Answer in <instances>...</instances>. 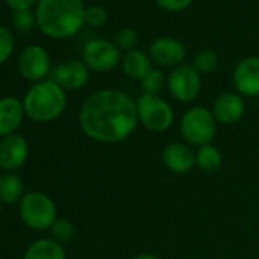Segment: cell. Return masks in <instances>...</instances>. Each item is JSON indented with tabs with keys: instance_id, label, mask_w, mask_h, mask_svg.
I'll use <instances>...</instances> for the list:
<instances>
[{
	"instance_id": "obj_1",
	"label": "cell",
	"mask_w": 259,
	"mask_h": 259,
	"mask_svg": "<svg viewBox=\"0 0 259 259\" xmlns=\"http://www.w3.org/2000/svg\"><path fill=\"white\" fill-rule=\"evenodd\" d=\"M139 125L136 102L126 93L104 89L92 93L79 110L82 133L101 144H119Z\"/></svg>"
},
{
	"instance_id": "obj_2",
	"label": "cell",
	"mask_w": 259,
	"mask_h": 259,
	"mask_svg": "<svg viewBox=\"0 0 259 259\" xmlns=\"http://www.w3.org/2000/svg\"><path fill=\"white\" fill-rule=\"evenodd\" d=\"M84 14L81 0H40L35 19L46 35L67 38L82 28Z\"/></svg>"
},
{
	"instance_id": "obj_3",
	"label": "cell",
	"mask_w": 259,
	"mask_h": 259,
	"mask_svg": "<svg viewBox=\"0 0 259 259\" xmlns=\"http://www.w3.org/2000/svg\"><path fill=\"white\" fill-rule=\"evenodd\" d=\"M25 113L35 122H51L66 108V93L55 81L48 79L35 84L25 96Z\"/></svg>"
},
{
	"instance_id": "obj_4",
	"label": "cell",
	"mask_w": 259,
	"mask_h": 259,
	"mask_svg": "<svg viewBox=\"0 0 259 259\" xmlns=\"http://www.w3.org/2000/svg\"><path fill=\"white\" fill-rule=\"evenodd\" d=\"M217 119L212 110L197 105L189 108L180 120V133L188 145L203 147L212 144L217 135Z\"/></svg>"
},
{
	"instance_id": "obj_5",
	"label": "cell",
	"mask_w": 259,
	"mask_h": 259,
	"mask_svg": "<svg viewBox=\"0 0 259 259\" xmlns=\"http://www.w3.org/2000/svg\"><path fill=\"white\" fill-rule=\"evenodd\" d=\"M139 123L153 133H163L174 122V110L168 101L159 95L144 93L136 101Z\"/></svg>"
},
{
	"instance_id": "obj_6",
	"label": "cell",
	"mask_w": 259,
	"mask_h": 259,
	"mask_svg": "<svg viewBox=\"0 0 259 259\" xmlns=\"http://www.w3.org/2000/svg\"><path fill=\"white\" fill-rule=\"evenodd\" d=\"M20 217L34 230L51 229L57 218L54 200L43 192H29L20 201Z\"/></svg>"
},
{
	"instance_id": "obj_7",
	"label": "cell",
	"mask_w": 259,
	"mask_h": 259,
	"mask_svg": "<svg viewBox=\"0 0 259 259\" xmlns=\"http://www.w3.org/2000/svg\"><path fill=\"white\" fill-rule=\"evenodd\" d=\"M169 93L180 102L194 101L201 92V78L192 64H180L166 79Z\"/></svg>"
},
{
	"instance_id": "obj_8",
	"label": "cell",
	"mask_w": 259,
	"mask_h": 259,
	"mask_svg": "<svg viewBox=\"0 0 259 259\" xmlns=\"http://www.w3.org/2000/svg\"><path fill=\"white\" fill-rule=\"evenodd\" d=\"M82 58L89 69L95 72H108L120 60L119 48L107 40H92L82 49Z\"/></svg>"
},
{
	"instance_id": "obj_9",
	"label": "cell",
	"mask_w": 259,
	"mask_h": 259,
	"mask_svg": "<svg viewBox=\"0 0 259 259\" xmlns=\"http://www.w3.org/2000/svg\"><path fill=\"white\" fill-rule=\"evenodd\" d=\"M233 85L241 96H259V57H248L233 70Z\"/></svg>"
},
{
	"instance_id": "obj_10",
	"label": "cell",
	"mask_w": 259,
	"mask_h": 259,
	"mask_svg": "<svg viewBox=\"0 0 259 259\" xmlns=\"http://www.w3.org/2000/svg\"><path fill=\"white\" fill-rule=\"evenodd\" d=\"M51 69L48 52L40 46H29L23 49L19 57V70L29 81L43 79Z\"/></svg>"
},
{
	"instance_id": "obj_11",
	"label": "cell",
	"mask_w": 259,
	"mask_h": 259,
	"mask_svg": "<svg viewBox=\"0 0 259 259\" xmlns=\"http://www.w3.org/2000/svg\"><path fill=\"white\" fill-rule=\"evenodd\" d=\"M162 162L174 174H188L195 168V151L185 142H171L162 151Z\"/></svg>"
},
{
	"instance_id": "obj_12",
	"label": "cell",
	"mask_w": 259,
	"mask_h": 259,
	"mask_svg": "<svg viewBox=\"0 0 259 259\" xmlns=\"http://www.w3.org/2000/svg\"><path fill=\"white\" fill-rule=\"evenodd\" d=\"M52 81H55L64 90H76L87 84L89 67L78 60H67L58 64L52 72Z\"/></svg>"
},
{
	"instance_id": "obj_13",
	"label": "cell",
	"mask_w": 259,
	"mask_h": 259,
	"mask_svg": "<svg viewBox=\"0 0 259 259\" xmlns=\"http://www.w3.org/2000/svg\"><path fill=\"white\" fill-rule=\"evenodd\" d=\"M28 154V142L19 135H10L0 142V166L7 171H14L23 166Z\"/></svg>"
},
{
	"instance_id": "obj_14",
	"label": "cell",
	"mask_w": 259,
	"mask_h": 259,
	"mask_svg": "<svg viewBox=\"0 0 259 259\" xmlns=\"http://www.w3.org/2000/svg\"><path fill=\"white\" fill-rule=\"evenodd\" d=\"M212 113L218 123L223 125L236 123L242 119L245 113L244 98L238 93H223L215 99Z\"/></svg>"
},
{
	"instance_id": "obj_15",
	"label": "cell",
	"mask_w": 259,
	"mask_h": 259,
	"mask_svg": "<svg viewBox=\"0 0 259 259\" xmlns=\"http://www.w3.org/2000/svg\"><path fill=\"white\" fill-rule=\"evenodd\" d=\"M150 57L160 66H180L186 57L185 45L176 38L162 37L153 41Z\"/></svg>"
},
{
	"instance_id": "obj_16",
	"label": "cell",
	"mask_w": 259,
	"mask_h": 259,
	"mask_svg": "<svg viewBox=\"0 0 259 259\" xmlns=\"http://www.w3.org/2000/svg\"><path fill=\"white\" fill-rule=\"evenodd\" d=\"M25 114L23 104L16 98L0 99V136H10L20 126Z\"/></svg>"
},
{
	"instance_id": "obj_17",
	"label": "cell",
	"mask_w": 259,
	"mask_h": 259,
	"mask_svg": "<svg viewBox=\"0 0 259 259\" xmlns=\"http://www.w3.org/2000/svg\"><path fill=\"white\" fill-rule=\"evenodd\" d=\"M122 69H123V72H125V75L128 78H132L135 81H142L153 70L151 58L148 57L147 52L139 51V49L128 51L123 55Z\"/></svg>"
},
{
	"instance_id": "obj_18",
	"label": "cell",
	"mask_w": 259,
	"mask_h": 259,
	"mask_svg": "<svg viewBox=\"0 0 259 259\" xmlns=\"http://www.w3.org/2000/svg\"><path fill=\"white\" fill-rule=\"evenodd\" d=\"M23 259H66V250L55 239L41 238L28 247Z\"/></svg>"
},
{
	"instance_id": "obj_19",
	"label": "cell",
	"mask_w": 259,
	"mask_h": 259,
	"mask_svg": "<svg viewBox=\"0 0 259 259\" xmlns=\"http://www.w3.org/2000/svg\"><path fill=\"white\" fill-rule=\"evenodd\" d=\"M223 165V154L221 151L212 145H203L195 153V166L204 174H215Z\"/></svg>"
},
{
	"instance_id": "obj_20",
	"label": "cell",
	"mask_w": 259,
	"mask_h": 259,
	"mask_svg": "<svg viewBox=\"0 0 259 259\" xmlns=\"http://www.w3.org/2000/svg\"><path fill=\"white\" fill-rule=\"evenodd\" d=\"M23 198V182L16 174H7L0 179V200L7 204H14Z\"/></svg>"
},
{
	"instance_id": "obj_21",
	"label": "cell",
	"mask_w": 259,
	"mask_h": 259,
	"mask_svg": "<svg viewBox=\"0 0 259 259\" xmlns=\"http://www.w3.org/2000/svg\"><path fill=\"white\" fill-rule=\"evenodd\" d=\"M218 54L212 49H204L200 51L195 57H194V63L192 66L197 69L198 73H210L217 69L218 66Z\"/></svg>"
},
{
	"instance_id": "obj_22",
	"label": "cell",
	"mask_w": 259,
	"mask_h": 259,
	"mask_svg": "<svg viewBox=\"0 0 259 259\" xmlns=\"http://www.w3.org/2000/svg\"><path fill=\"white\" fill-rule=\"evenodd\" d=\"M51 232H52V236L55 238V241L60 242V244L70 242L75 238V235H76V229H75L73 223L69 221L67 218H58L52 224Z\"/></svg>"
},
{
	"instance_id": "obj_23",
	"label": "cell",
	"mask_w": 259,
	"mask_h": 259,
	"mask_svg": "<svg viewBox=\"0 0 259 259\" xmlns=\"http://www.w3.org/2000/svg\"><path fill=\"white\" fill-rule=\"evenodd\" d=\"M141 82H142L144 93L157 95L163 89V85H165V75H163L162 70L153 69Z\"/></svg>"
},
{
	"instance_id": "obj_24",
	"label": "cell",
	"mask_w": 259,
	"mask_h": 259,
	"mask_svg": "<svg viewBox=\"0 0 259 259\" xmlns=\"http://www.w3.org/2000/svg\"><path fill=\"white\" fill-rule=\"evenodd\" d=\"M34 14L29 11V10H25V11H14V16H13V23H14V28L20 32H29L32 28H34Z\"/></svg>"
},
{
	"instance_id": "obj_25",
	"label": "cell",
	"mask_w": 259,
	"mask_h": 259,
	"mask_svg": "<svg viewBox=\"0 0 259 259\" xmlns=\"http://www.w3.org/2000/svg\"><path fill=\"white\" fill-rule=\"evenodd\" d=\"M13 49H14L13 34L7 28L0 26V64L5 63L10 58V55L13 54Z\"/></svg>"
},
{
	"instance_id": "obj_26",
	"label": "cell",
	"mask_w": 259,
	"mask_h": 259,
	"mask_svg": "<svg viewBox=\"0 0 259 259\" xmlns=\"http://www.w3.org/2000/svg\"><path fill=\"white\" fill-rule=\"evenodd\" d=\"M136 43H138V32L132 28H125V29L119 31L116 35V46L119 49L133 51Z\"/></svg>"
},
{
	"instance_id": "obj_27",
	"label": "cell",
	"mask_w": 259,
	"mask_h": 259,
	"mask_svg": "<svg viewBox=\"0 0 259 259\" xmlns=\"http://www.w3.org/2000/svg\"><path fill=\"white\" fill-rule=\"evenodd\" d=\"M107 11L102 8V7H90L85 10V14H84V22L89 25V26H102L105 22H107Z\"/></svg>"
},
{
	"instance_id": "obj_28",
	"label": "cell",
	"mask_w": 259,
	"mask_h": 259,
	"mask_svg": "<svg viewBox=\"0 0 259 259\" xmlns=\"http://www.w3.org/2000/svg\"><path fill=\"white\" fill-rule=\"evenodd\" d=\"M156 2L165 11L177 13V11H183L185 8H188L192 4V0H156Z\"/></svg>"
},
{
	"instance_id": "obj_29",
	"label": "cell",
	"mask_w": 259,
	"mask_h": 259,
	"mask_svg": "<svg viewBox=\"0 0 259 259\" xmlns=\"http://www.w3.org/2000/svg\"><path fill=\"white\" fill-rule=\"evenodd\" d=\"M37 0H7V4L14 10V11H25L29 10Z\"/></svg>"
},
{
	"instance_id": "obj_30",
	"label": "cell",
	"mask_w": 259,
	"mask_h": 259,
	"mask_svg": "<svg viewBox=\"0 0 259 259\" xmlns=\"http://www.w3.org/2000/svg\"><path fill=\"white\" fill-rule=\"evenodd\" d=\"M133 259H160L157 254H153V253H141L138 256H135Z\"/></svg>"
},
{
	"instance_id": "obj_31",
	"label": "cell",
	"mask_w": 259,
	"mask_h": 259,
	"mask_svg": "<svg viewBox=\"0 0 259 259\" xmlns=\"http://www.w3.org/2000/svg\"><path fill=\"white\" fill-rule=\"evenodd\" d=\"M0 209H2V207H0Z\"/></svg>"
}]
</instances>
